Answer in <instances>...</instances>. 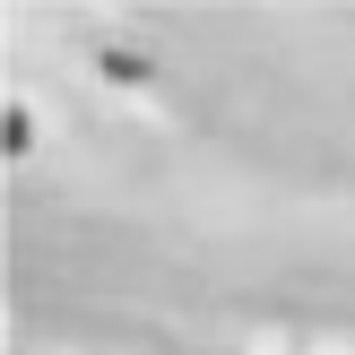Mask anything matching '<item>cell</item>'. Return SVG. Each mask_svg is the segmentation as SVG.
<instances>
[{"label":"cell","instance_id":"1","mask_svg":"<svg viewBox=\"0 0 355 355\" xmlns=\"http://www.w3.org/2000/svg\"><path fill=\"white\" fill-rule=\"evenodd\" d=\"M252 355H355L347 338H321V329H277V338H260Z\"/></svg>","mask_w":355,"mask_h":355}]
</instances>
